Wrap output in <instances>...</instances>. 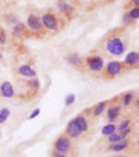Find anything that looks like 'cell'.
Instances as JSON below:
<instances>
[{
    "label": "cell",
    "mask_w": 139,
    "mask_h": 157,
    "mask_svg": "<svg viewBox=\"0 0 139 157\" xmlns=\"http://www.w3.org/2000/svg\"><path fill=\"white\" fill-rule=\"evenodd\" d=\"M129 48V35L128 28L118 27L107 32L99 42V49L110 57H121L127 53Z\"/></svg>",
    "instance_id": "6da1fadb"
},
{
    "label": "cell",
    "mask_w": 139,
    "mask_h": 157,
    "mask_svg": "<svg viewBox=\"0 0 139 157\" xmlns=\"http://www.w3.org/2000/svg\"><path fill=\"white\" fill-rule=\"evenodd\" d=\"M41 18H42V24H43V28L46 32H54V33L60 32L64 28L65 22H67V20L64 17H61L54 10H46V11H43Z\"/></svg>",
    "instance_id": "7a4b0ae2"
},
{
    "label": "cell",
    "mask_w": 139,
    "mask_h": 157,
    "mask_svg": "<svg viewBox=\"0 0 139 157\" xmlns=\"http://www.w3.org/2000/svg\"><path fill=\"white\" fill-rule=\"evenodd\" d=\"M104 57L102 54H96V53H89L88 56L83 57V70L89 74H92L93 77H99L100 78L102 72L104 70Z\"/></svg>",
    "instance_id": "3957f363"
},
{
    "label": "cell",
    "mask_w": 139,
    "mask_h": 157,
    "mask_svg": "<svg viewBox=\"0 0 139 157\" xmlns=\"http://www.w3.org/2000/svg\"><path fill=\"white\" fill-rule=\"evenodd\" d=\"M53 150L63 154H68V156L72 157L77 154V147H75L74 140L70 139L65 133H61L60 136L56 138V140L53 142Z\"/></svg>",
    "instance_id": "277c9868"
},
{
    "label": "cell",
    "mask_w": 139,
    "mask_h": 157,
    "mask_svg": "<svg viewBox=\"0 0 139 157\" xmlns=\"http://www.w3.org/2000/svg\"><path fill=\"white\" fill-rule=\"evenodd\" d=\"M122 116V106L120 104L118 96L111 100H109V104H107V109L104 111V121L106 122H118V120L121 118Z\"/></svg>",
    "instance_id": "5b68a950"
},
{
    "label": "cell",
    "mask_w": 139,
    "mask_h": 157,
    "mask_svg": "<svg viewBox=\"0 0 139 157\" xmlns=\"http://www.w3.org/2000/svg\"><path fill=\"white\" fill-rule=\"evenodd\" d=\"M124 72H125V67L122 64V61H120V60H110L104 65V70L102 72L100 78H103V79H114V78L122 75Z\"/></svg>",
    "instance_id": "8992f818"
},
{
    "label": "cell",
    "mask_w": 139,
    "mask_h": 157,
    "mask_svg": "<svg viewBox=\"0 0 139 157\" xmlns=\"http://www.w3.org/2000/svg\"><path fill=\"white\" fill-rule=\"evenodd\" d=\"M25 27H27L28 32L31 35H38V36H43L46 35V31L43 28V24H42V18L39 14H35V13H31L27 17V22H25Z\"/></svg>",
    "instance_id": "52a82bcc"
},
{
    "label": "cell",
    "mask_w": 139,
    "mask_h": 157,
    "mask_svg": "<svg viewBox=\"0 0 139 157\" xmlns=\"http://www.w3.org/2000/svg\"><path fill=\"white\" fill-rule=\"evenodd\" d=\"M104 153H128L132 156L133 154V142L131 139H124L121 142H117L114 145H109L103 147Z\"/></svg>",
    "instance_id": "ba28073f"
},
{
    "label": "cell",
    "mask_w": 139,
    "mask_h": 157,
    "mask_svg": "<svg viewBox=\"0 0 139 157\" xmlns=\"http://www.w3.org/2000/svg\"><path fill=\"white\" fill-rule=\"evenodd\" d=\"M56 10L61 17H64L67 21L72 20L77 15V9L74 4H71L67 0H57L56 2Z\"/></svg>",
    "instance_id": "9c48e42d"
},
{
    "label": "cell",
    "mask_w": 139,
    "mask_h": 157,
    "mask_svg": "<svg viewBox=\"0 0 139 157\" xmlns=\"http://www.w3.org/2000/svg\"><path fill=\"white\" fill-rule=\"evenodd\" d=\"M74 122L77 124V127L79 128V131L83 133H89L91 132V127H92V118L86 114V111L83 110L81 114H78L77 117H74Z\"/></svg>",
    "instance_id": "30bf717a"
},
{
    "label": "cell",
    "mask_w": 139,
    "mask_h": 157,
    "mask_svg": "<svg viewBox=\"0 0 139 157\" xmlns=\"http://www.w3.org/2000/svg\"><path fill=\"white\" fill-rule=\"evenodd\" d=\"M64 60L71 65L72 68L78 70V71H85L83 70V57L78 52H70V53H67L64 56Z\"/></svg>",
    "instance_id": "8fae6325"
},
{
    "label": "cell",
    "mask_w": 139,
    "mask_h": 157,
    "mask_svg": "<svg viewBox=\"0 0 139 157\" xmlns=\"http://www.w3.org/2000/svg\"><path fill=\"white\" fill-rule=\"evenodd\" d=\"M122 64L125 67V71H132L139 68V52H129L122 60Z\"/></svg>",
    "instance_id": "7c38bea8"
},
{
    "label": "cell",
    "mask_w": 139,
    "mask_h": 157,
    "mask_svg": "<svg viewBox=\"0 0 139 157\" xmlns=\"http://www.w3.org/2000/svg\"><path fill=\"white\" fill-rule=\"evenodd\" d=\"M107 104H109V100L99 101V103L95 104V106L89 107V109H85V111L92 120L99 118L100 116H103L104 114V111H106V109H107Z\"/></svg>",
    "instance_id": "4fadbf2b"
},
{
    "label": "cell",
    "mask_w": 139,
    "mask_h": 157,
    "mask_svg": "<svg viewBox=\"0 0 139 157\" xmlns=\"http://www.w3.org/2000/svg\"><path fill=\"white\" fill-rule=\"evenodd\" d=\"M64 133H65V135H67V136L70 138L71 140H74V142L82 138V132H81L79 128L77 127V124L74 122V120H70V121H68L67 127H65Z\"/></svg>",
    "instance_id": "5bb4252c"
},
{
    "label": "cell",
    "mask_w": 139,
    "mask_h": 157,
    "mask_svg": "<svg viewBox=\"0 0 139 157\" xmlns=\"http://www.w3.org/2000/svg\"><path fill=\"white\" fill-rule=\"evenodd\" d=\"M14 96H15V89L11 82H9V81L0 82V98L13 99Z\"/></svg>",
    "instance_id": "9a60e30c"
},
{
    "label": "cell",
    "mask_w": 139,
    "mask_h": 157,
    "mask_svg": "<svg viewBox=\"0 0 139 157\" xmlns=\"http://www.w3.org/2000/svg\"><path fill=\"white\" fill-rule=\"evenodd\" d=\"M136 99V93L133 90H128V92L122 93V95L118 96V100H120V104L122 106V109H129V107L133 106V101Z\"/></svg>",
    "instance_id": "2e32d148"
},
{
    "label": "cell",
    "mask_w": 139,
    "mask_h": 157,
    "mask_svg": "<svg viewBox=\"0 0 139 157\" xmlns=\"http://www.w3.org/2000/svg\"><path fill=\"white\" fill-rule=\"evenodd\" d=\"M128 128H135V122H133L132 116L125 114V116H121V118L117 122V132H122Z\"/></svg>",
    "instance_id": "e0dca14e"
},
{
    "label": "cell",
    "mask_w": 139,
    "mask_h": 157,
    "mask_svg": "<svg viewBox=\"0 0 139 157\" xmlns=\"http://www.w3.org/2000/svg\"><path fill=\"white\" fill-rule=\"evenodd\" d=\"M11 35L14 36V38H28L31 33L28 32L25 24H22V22H20V21H18L17 24L11 27Z\"/></svg>",
    "instance_id": "ac0fdd59"
},
{
    "label": "cell",
    "mask_w": 139,
    "mask_h": 157,
    "mask_svg": "<svg viewBox=\"0 0 139 157\" xmlns=\"http://www.w3.org/2000/svg\"><path fill=\"white\" fill-rule=\"evenodd\" d=\"M17 74L21 75V77L31 79V78H36V70L33 68L31 64H22L17 68Z\"/></svg>",
    "instance_id": "d6986e66"
},
{
    "label": "cell",
    "mask_w": 139,
    "mask_h": 157,
    "mask_svg": "<svg viewBox=\"0 0 139 157\" xmlns=\"http://www.w3.org/2000/svg\"><path fill=\"white\" fill-rule=\"evenodd\" d=\"M115 132H117V124L114 122H106V125L102 128V136H109Z\"/></svg>",
    "instance_id": "ffe728a7"
},
{
    "label": "cell",
    "mask_w": 139,
    "mask_h": 157,
    "mask_svg": "<svg viewBox=\"0 0 139 157\" xmlns=\"http://www.w3.org/2000/svg\"><path fill=\"white\" fill-rule=\"evenodd\" d=\"M121 24H122V27H125V28H133L135 27V24H136V21H133L132 18L128 15V13L125 11V13H122Z\"/></svg>",
    "instance_id": "44dd1931"
},
{
    "label": "cell",
    "mask_w": 139,
    "mask_h": 157,
    "mask_svg": "<svg viewBox=\"0 0 139 157\" xmlns=\"http://www.w3.org/2000/svg\"><path fill=\"white\" fill-rule=\"evenodd\" d=\"M25 85H27L33 93H36V92L39 90V88H41V82H39V79H36V78H31V79H27Z\"/></svg>",
    "instance_id": "7402d4cb"
},
{
    "label": "cell",
    "mask_w": 139,
    "mask_h": 157,
    "mask_svg": "<svg viewBox=\"0 0 139 157\" xmlns=\"http://www.w3.org/2000/svg\"><path fill=\"white\" fill-rule=\"evenodd\" d=\"M9 117H10V109L4 107V109L0 110V124H4L9 120Z\"/></svg>",
    "instance_id": "603a6c76"
},
{
    "label": "cell",
    "mask_w": 139,
    "mask_h": 157,
    "mask_svg": "<svg viewBox=\"0 0 139 157\" xmlns=\"http://www.w3.org/2000/svg\"><path fill=\"white\" fill-rule=\"evenodd\" d=\"M128 15L132 18L133 21H138L139 20V7H131V9L127 10Z\"/></svg>",
    "instance_id": "cb8c5ba5"
},
{
    "label": "cell",
    "mask_w": 139,
    "mask_h": 157,
    "mask_svg": "<svg viewBox=\"0 0 139 157\" xmlns=\"http://www.w3.org/2000/svg\"><path fill=\"white\" fill-rule=\"evenodd\" d=\"M4 18H6V22H7V24L11 25V27H13V25H15V24L18 22L17 15H14V14H7Z\"/></svg>",
    "instance_id": "d4e9b609"
},
{
    "label": "cell",
    "mask_w": 139,
    "mask_h": 157,
    "mask_svg": "<svg viewBox=\"0 0 139 157\" xmlns=\"http://www.w3.org/2000/svg\"><path fill=\"white\" fill-rule=\"evenodd\" d=\"M7 43V32L3 27H0V46H4Z\"/></svg>",
    "instance_id": "484cf974"
},
{
    "label": "cell",
    "mask_w": 139,
    "mask_h": 157,
    "mask_svg": "<svg viewBox=\"0 0 139 157\" xmlns=\"http://www.w3.org/2000/svg\"><path fill=\"white\" fill-rule=\"evenodd\" d=\"M131 7H139V0H127V3H125V10L131 9Z\"/></svg>",
    "instance_id": "4316f807"
},
{
    "label": "cell",
    "mask_w": 139,
    "mask_h": 157,
    "mask_svg": "<svg viewBox=\"0 0 139 157\" xmlns=\"http://www.w3.org/2000/svg\"><path fill=\"white\" fill-rule=\"evenodd\" d=\"M75 100V95H68L67 98H65V106H70V104H72Z\"/></svg>",
    "instance_id": "83f0119b"
},
{
    "label": "cell",
    "mask_w": 139,
    "mask_h": 157,
    "mask_svg": "<svg viewBox=\"0 0 139 157\" xmlns=\"http://www.w3.org/2000/svg\"><path fill=\"white\" fill-rule=\"evenodd\" d=\"M50 157H72V156H68V154H63V153H59V151H56V150H52Z\"/></svg>",
    "instance_id": "f1b7e54d"
},
{
    "label": "cell",
    "mask_w": 139,
    "mask_h": 157,
    "mask_svg": "<svg viewBox=\"0 0 139 157\" xmlns=\"http://www.w3.org/2000/svg\"><path fill=\"white\" fill-rule=\"evenodd\" d=\"M133 154H139V136L133 142Z\"/></svg>",
    "instance_id": "f546056e"
},
{
    "label": "cell",
    "mask_w": 139,
    "mask_h": 157,
    "mask_svg": "<svg viewBox=\"0 0 139 157\" xmlns=\"http://www.w3.org/2000/svg\"><path fill=\"white\" fill-rule=\"evenodd\" d=\"M133 109H135V111L139 114V98H138V95H136V99H135V101H133Z\"/></svg>",
    "instance_id": "4dcf8cb0"
},
{
    "label": "cell",
    "mask_w": 139,
    "mask_h": 157,
    "mask_svg": "<svg viewBox=\"0 0 139 157\" xmlns=\"http://www.w3.org/2000/svg\"><path fill=\"white\" fill-rule=\"evenodd\" d=\"M39 113H41V110H39V109H35V110H33V111H32V114H31V116H29V117H28V118H29V120L35 118V117H36V116H38V114H39Z\"/></svg>",
    "instance_id": "1f68e13d"
},
{
    "label": "cell",
    "mask_w": 139,
    "mask_h": 157,
    "mask_svg": "<svg viewBox=\"0 0 139 157\" xmlns=\"http://www.w3.org/2000/svg\"><path fill=\"white\" fill-rule=\"evenodd\" d=\"M113 157H127V156H124V154H122V153H115Z\"/></svg>",
    "instance_id": "d6a6232c"
},
{
    "label": "cell",
    "mask_w": 139,
    "mask_h": 157,
    "mask_svg": "<svg viewBox=\"0 0 139 157\" xmlns=\"http://www.w3.org/2000/svg\"><path fill=\"white\" fill-rule=\"evenodd\" d=\"M2 60H3V54L0 53V61H2Z\"/></svg>",
    "instance_id": "836d02e7"
},
{
    "label": "cell",
    "mask_w": 139,
    "mask_h": 157,
    "mask_svg": "<svg viewBox=\"0 0 139 157\" xmlns=\"http://www.w3.org/2000/svg\"><path fill=\"white\" fill-rule=\"evenodd\" d=\"M138 98H139V92H138Z\"/></svg>",
    "instance_id": "e575fe53"
},
{
    "label": "cell",
    "mask_w": 139,
    "mask_h": 157,
    "mask_svg": "<svg viewBox=\"0 0 139 157\" xmlns=\"http://www.w3.org/2000/svg\"><path fill=\"white\" fill-rule=\"evenodd\" d=\"M0 135H2V132H0Z\"/></svg>",
    "instance_id": "d590c367"
}]
</instances>
